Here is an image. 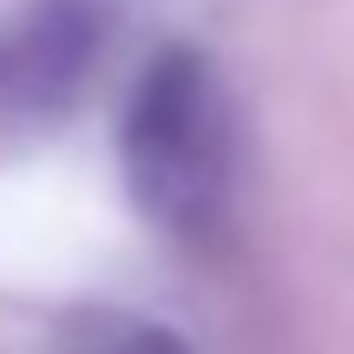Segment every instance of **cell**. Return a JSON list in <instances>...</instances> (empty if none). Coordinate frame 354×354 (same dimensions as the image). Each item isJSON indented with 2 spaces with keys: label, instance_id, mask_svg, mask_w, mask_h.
Here are the masks:
<instances>
[{
  "label": "cell",
  "instance_id": "1",
  "mask_svg": "<svg viewBox=\"0 0 354 354\" xmlns=\"http://www.w3.org/2000/svg\"><path fill=\"white\" fill-rule=\"evenodd\" d=\"M118 158L131 203L158 230L203 236L223 216L236 177V112L203 53L171 46L138 73L118 125Z\"/></svg>",
  "mask_w": 354,
  "mask_h": 354
},
{
  "label": "cell",
  "instance_id": "2",
  "mask_svg": "<svg viewBox=\"0 0 354 354\" xmlns=\"http://www.w3.org/2000/svg\"><path fill=\"white\" fill-rule=\"evenodd\" d=\"M105 46L99 0H13L0 13V112L53 118L79 99Z\"/></svg>",
  "mask_w": 354,
  "mask_h": 354
},
{
  "label": "cell",
  "instance_id": "3",
  "mask_svg": "<svg viewBox=\"0 0 354 354\" xmlns=\"http://www.w3.org/2000/svg\"><path fill=\"white\" fill-rule=\"evenodd\" d=\"M59 354H190V348L171 328H158V322L118 315V308H92V315H79L59 335Z\"/></svg>",
  "mask_w": 354,
  "mask_h": 354
}]
</instances>
